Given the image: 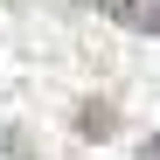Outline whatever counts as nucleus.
<instances>
[{
  "label": "nucleus",
  "mask_w": 160,
  "mask_h": 160,
  "mask_svg": "<svg viewBox=\"0 0 160 160\" xmlns=\"http://www.w3.org/2000/svg\"><path fill=\"white\" fill-rule=\"evenodd\" d=\"M98 7L132 35H160V0H98Z\"/></svg>",
  "instance_id": "f257e3e1"
},
{
  "label": "nucleus",
  "mask_w": 160,
  "mask_h": 160,
  "mask_svg": "<svg viewBox=\"0 0 160 160\" xmlns=\"http://www.w3.org/2000/svg\"><path fill=\"white\" fill-rule=\"evenodd\" d=\"M139 160H160V132H153V139H146V146H139Z\"/></svg>",
  "instance_id": "7ed1b4c3"
},
{
  "label": "nucleus",
  "mask_w": 160,
  "mask_h": 160,
  "mask_svg": "<svg viewBox=\"0 0 160 160\" xmlns=\"http://www.w3.org/2000/svg\"><path fill=\"white\" fill-rule=\"evenodd\" d=\"M77 125H84L91 139H112V132H118V112H112V104H84V112H77Z\"/></svg>",
  "instance_id": "f03ea898"
}]
</instances>
